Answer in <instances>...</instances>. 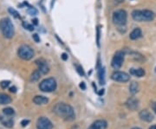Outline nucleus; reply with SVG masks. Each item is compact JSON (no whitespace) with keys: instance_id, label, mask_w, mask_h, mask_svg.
Instances as JSON below:
<instances>
[{"instance_id":"obj_1","label":"nucleus","mask_w":156,"mask_h":129,"mask_svg":"<svg viewBox=\"0 0 156 129\" xmlns=\"http://www.w3.org/2000/svg\"><path fill=\"white\" fill-rule=\"evenodd\" d=\"M54 112L57 116L67 121H73L76 118L73 108L65 103H57L54 107Z\"/></svg>"},{"instance_id":"obj_2","label":"nucleus","mask_w":156,"mask_h":129,"mask_svg":"<svg viewBox=\"0 0 156 129\" xmlns=\"http://www.w3.org/2000/svg\"><path fill=\"white\" fill-rule=\"evenodd\" d=\"M132 17L134 20L138 22H149L155 19V14L149 10H135L132 12Z\"/></svg>"},{"instance_id":"obj_3","label":"nucleus","mask_w":156,"mask_h":129,"mask_svg":"<svg viewBox=\"0 0 156 129\" xmlns=\"http://www.w3.org/2000/svg\"><path fill=\"white\" fill-rule=\"evenodd\" d=\"M0 30L6 38H11L14 36L15 30H14V25L10 18L5 17L3 18L0 21Z\"/></svg>"},{"instance_id":"obj_4","label":"nucleus","mask_w":156,"mask_h":129,"mask_svg":"<svg viewBox=\"0 0 156 129\" xmlns=\"http://www.w3.org/2000/svg\"><path fill=\"white\" fill-rule=\"evenodd\" d=\"M112 18H113V22H114V24L122 26L127 23L128 15H127V12L124 10H118L114 12Z\"/></svg>"},{"instance_id":"obj_5","label":"nucleus","mask_w":156,"mask_h":129,"mask_svg":"<svg viewBox=\"0 0 156 129\" xmlns=\"http://www.w3.org/2000/svg\"><path fill=\"white\" fill-rule=\"evenodd\" d=\"M39 88L43 92H52L56 88V81L54 78H47L40 83Z\"/></svg>"},{"instance_id":"obj_6","label":"nucleus","mask_w":156,"mask_h":129,"mask_svg":"<svg viewBox=\"0 0 156 129\" xmlns=\"http://www.w3.org/2000/svg\"><path fill=\"white\" fill-rule=\"evenodd\" d=\"M17 55L24 60H31L34 57V51L30 46L22 45L17 50Z\"/></svg>"},{"instance_id":"obj_7","label":"nucleus","mask_w":156,"mask_h":129,"mask_svg":"<svg viewBox=\"0 0 156 129\" xmlns=\"http://www.w3.org/2000/svg\"><path fill=\"white\" fill-rule=\"evenodd\" d=\"M124 57H125V53L123 51H117L113 59H112V63H111V65L115 69H118L120 68L122 64H123V62H124Z\"/></svg>"},{"instance_id":"obj_8","label":"nucleus","mask_w":156,"mask_h":129,"mask_svg":"<svg viewBox=\"0 0 156 129\" xmlns=\"http://www.w3.org/2000/svg\"><path fill=\"white\" fill-rule=\"evenodd\" d=\"M111 78H112L114 81H120V82H127V81H129L130 76H129V75H128V74H127V73H125V72L116 71V72H114V73L112 75Z\"/></svg>"},{"instance_id":"obj_9","label":"nucleus","mask_w":156,"mask_h":129,"mask_svg":"<svg viewBox=\"0 0 156 129\" xmlns=\"http://www.w3.org/2000/svg\"><path fill=\"white\" fill-rule=\"evenodd\" d=\"M37 129H52L53 125L51 121L46 117H41L37 120Z\"/></svg>"},{"instance_id":"obj_10","label":"nucleus","mask_w":156,"mask_h":129,"mask_svg":"<svg viewBox=\"0 0 156 129\" xmlns=\"http://www.w3.org/2000/svg\"><path fill=\"white\" fill-rule=\"evenodd\" d=\"M36 64L38 66V70L40 71L41 74L46 75L47 73H49L50 68H49V66H48L45 60H44V59H38V60L36 61Z\"/></svg>"},{"instance_id":"obj_11","label":"nucleus","mask_w":156,"mask_h":129,"mask_svg":"<svg viewBox=\"0 0 156 129\" xmlns=\"http://www.w3.org/2000/svg\"><path fill=\"white\" fill-rule=\"evenodd\" d=\"M126 105H127L128 109L135 111V110H136L139 108V101L136 98H135V97H130L128 100Z\"/></svg>"},{"instance_id":"obj_12","label":"nucleus","mask_w":156,"mask_h":129,"mask_svg":"<svg viewBox=\"0 0 156 129\" xmlns=\"http://www.w3.org/2000/svg\"><path fill=\"white\" fill-rule=\"evenodd\" d=\"M140 118L147 122H151L154 120V115L148 110H142L140 112Z\"/></svg>"},{"instance_id":"obj_13","label":"nucleus","mask_w":156,"mask_h":129,"mask_svg":"<svg viewBox=\"0 0 156 129\" xmlns=\"http://www.w3.org/2000/svg\"><path fill=\"white\" fill-rule=\"evenodd\" d=\"M107 127V123L106 121L99 120V121H96V122H94L89 129H106Z\"/></svg>"},{"instance_id":"obj_14","label":"nucleus","mask_w":156,"mask_h":129,"mask_svg":"<svg viewBox=\"0 0 156 129\" xmlns=\"http://www.w3.org/2000/svg\"><path fill=\"white\" fill-rule=\"evenodd\" d=\"M0 121L6 128H12L13 125H14V121H13V120L11 118H7V117L0 116Z\"/></svg>"},{"instance_id":"obj_15","label":"nucleus","mask_w":156,"mask_h":129,"mask_svg":"<svg viewBox=\"0 0 156 129\" xmlns=\"http://www.w3.org/2000/svg\"><path fill=\"white\" fill-rule=\"evenodd\" d=\"M141 35H142L141 30L140 28H135V29L133 30L132 32L130 33L129 37H130V39H132V40H136V39L140 38V37H141Z\"/></svg>"},{"instance_id":"obj_16","label":"nucleus","mask_w":156,"mask_h":129,"mask_svg":"<svg viewBox=\"0 0 156 129\" xmlns=\"http://www.w3.org/2000/svg\"><path fill=\"white\" fill-rule=\"evenodd\" d=\"M33 101H34V103L37 104V105H44V104L48 103L49 100H48V98H46V97H44V96L37 95V96H36V97L33 99Z\"/></svg>"},{"instance_id":"obj_17","label":"nucleus","mask_w":156,"mask_h":129,"mask_svg":"<svg viewBox=\"0 0 156 129\" xmlns=\"http://www.w3.org/2000/svg\"><path fill=\"white\" fill-rule=\"evenodd\" d=\"M129 71L131 75L137 77H142L145 75V70L143 68H131Z\"/></svg>"},{"instance_id":"obj_18","label":"nucleus","mask_w":156,"mask_h":129,"mask_svg":"<svg viewBox=\"0 0 156 129\" xmlns=\"http://www.w3.org/2000/svg\"><path fill=\"white\" fill-rule=\"evenodd\" d=\"M11 102V98L5 95V94H0V104L1 105H7Z\"/></svg>"},{"instance_id":"obj_19","label":"nucleus","mask_w":156,"mask_h":129,"mask_svg":"<svg viewBox=\"0 0 156 129\" xmlns=\"http://www.w3.org/2000/svg\"><path fill=\"white\" fill-rule=\"evenodd\" d=\"M129 54H130V56H131L135 61H138V62H143V61H145V58L143 57V56L141 55V54H139V53L131 52V53H129Z\"/></svg>"},{"instance_id":"obj_20","label":"nucleus","mask_w":156,"mask_h":129,"mask_svg":"<svg viewBox=\"0 0 156 129\" xmlns=\"http://www.w3.org/2000/svg\"><path fill=\"white\" fill-rule=\"evenodd\" d=\"M98 75H99V81H100V84L101 85H103L105 84V70H104L103 68H101L99 69V72H98Z\"/></svg>"},{"instance_id":"obj_21","label":"nucleus","mask_w":156,"mask_h":129,"mask_svg":"<svg viewBox=\"0 0 156 129\" xmlns=\"http://www.w3.org/2000/svg\"><path fill=\"white\" fill-rule=\"evenodd\" d=\"M129 90H130L131 94H133V95L136 94L139 91V86H138V84L135 81H133L130 84V86H129Z\"/></svg>"},{"instance_id":"obj_22","label":"nucleus","mask_w":156,"mask_h":129,"mask_svg":"<svg viewBox=\"0 0 156 129\" xmlns=\"http://www.w3.org/2000/svg\"><path fill=\"white\" fill-rule=\"evenodd\" d=\"M41 77V73L39 70H37L35 72H33V74L31 76V81H37L39 80V78Z\"/></svg>"},{"instance_id":"obj_23","label":"nucleus","mask_w":156,"mask_h":129,"mask_svg":"<svg viewBox=\"0 0 156 129\" xmlns=\"http://www.w3.org/2000/svg\"><path fill=\"white\" fill-rule=\"evenodd\" d=\"M3 113L4 115H7V116H12V115H14L15 111H14V109L11 108H5L3 110Z\"/></svg>"},{"instance_id":"obj_24","label":"nucleus","mask_w":156,"mask_h":129,"mask_svg":"<svg viewBox=\"0 0 156 129\" xmlns=\"http://www.w3.org/2000/svg\"><path fill=\"white\" fill-rule=\"evenodd\" d=\"M8 10H9V12L13 16V17H17V18H18V17H20V16H19V14L17 13V10H15L14 9H12V8H9L8 9Z\"/></svg>"},{"instance_id":"obj_25","label":"nucleus","mask_w":156,"mask_h":129,"mask_svg":"<svg viewBox=\"0 0 156 129\" xmlns=\"http://www.w3.org/2000/svg\"><path fill=\"white\" fill-rule=\"evenodd\" d=\"M76 71H77V73H78L80 75H82V76L84 75V71H83V68H82V66L76 65Z\"/></svg>"},{"instance_id":"obj_26","label":"nucleus","mask_w":156,"mask_h":129,"mask_svg":"<svg viewBox=\"0 0 156 129\" xmlns=\"http://www.w3.org/2000/svg\"><path fill=\"white\" fill-rule=\"evenodd\" d=\"M23 25H24V27L25 29H27V30H34V26L31 25V24H29L28 23H24Z\"/></svg>"},{"instance_id":"obj_27","label":"nucleus","mask_w":156,"mask_h":129,"mask_svg":"<svg viewBox=\"0 0 156 129\" xmlns=\"http://www.w3.org/2000/svg\"><path fill=\"white\" fill-rule=\"evenodd\" d=\"M10 85V81H2L1 83H0V86H1V88H8V86Z\"/></svg>"},{"instance_id":"obj_28","label":"nucleus","mask_w":156,"mask_h":129,"mask_svg":"<svg viewBox=\"0 0 156 129\" xmlns=\"http://www.w3.org/2000/svg\"><path fill=\"white\" fill-rule=\"evenodd\" d=\"M28 13H29L30 15H37V10L35 8L31 7V8L28 10Z\"/></svg>"},{"instance_id":"obj_29","label":"nucleus","mask_w":156,"mask_h":129,"mask_svg":"<svg viewBox=\"0 0 156 129\" xmlns=\"http://www.w3.org/2000/svg\"><path fill=\"white\" fill-rule=\"evenodd\" d=\"M32 37H33V39H34L37 43H39V42H40V38H39V37H38L37 34H34V35L32 36Z\"/></svg>"},{"instance_id":"obj_30","label":"nucleus","mask_w":156,"mask_h":129,"mask_svg":"<svg viewBox=\"0 0 156 129\" xmlns=\"http://www.w3.org/2000/svg\"><path fill=\"white\" fill-rule=\"evenodd\" d=\"M99 37H100V29L98 28V29H97V44H98V46H100V40H99Z\"/></svg>"},{"instance_id":"obj_31","label":"nucleus","mask_w":156,"mask_h":129,"mask_svg":"<svg viewBox=\"0 0 156 129\" xmlns=\"http://www.w3.org/2000/svg\"><path fill=\"white\" fill-rule=\"evenodd\" d=\"M29 122H30V121H29L28 120H24V121L21 122V125H22L23 127H25V126H27V125L29 124Z\"/></svg>"},{"instance_id":"obj_32","label":"nucleus","mask_w":156,"mask_h":129,"mask_svg":"<svg viewBox=\"0 0 156 129\" xmlns=\"http://www.w3.org/2000/svg\"><path fill=\"white\" fill-rule=\"evenodd\" d=\"M62 59L63 61H66V60L68 59V56H67V54L63 53V54L62 55Z\"/></svg>"},{"instance_id":"obj_33","label":"nucleus","mask_w":156,"mask_h":129,"mask_svg":"<svg viewBox=\"0 0 156 129\" xmlns=\"http://www.w3.org/2000/svg\"><path fill=\"white\" fill-rule=\"evenodd\" d=\"M80 88H81L83 90H85V89H86V85H85V83H84V82H82V83L80 84Z\"/></svg>"},{"instance_id":"obj_34","label":"nucleus","mask_w":156,"mask_h":129,"mask_svg":"<svg viewBox=\"0 0 156 129\" xmlns=\"http://www.w3.org/2000/svg\"><path fill=\"white\" fill-rule=\"evenodd\" d=\"M10 92H13V93H15V92H16V88H15V87H12V88H10Z\"/></svg>"},{"instance_id":"obj_35","label":"nucleus","mask_w":156,"mask_h":129,"mask_svg":"<svg viewBox=\"0 0 156 129\" xmlns=\"http://www.w3.org/2000/svg\"><path fill=\"white\" fill-rule=\"evenodd\" d=\"M104 94V89H102L100 92H99V95H103Z\"/></svg>"},{"instance_id":"obj_36","label":"nucleus","mask_w":156,"mask_h":129,"mask_svg":"<svg viewBox=\"0 0 156 129\" xmlns=\"http://www.w3.org/2000/svg\"><path fill=\"white\" fill-rule=\"evenodd\" d=\"M153 108H154V111H155V113L156 114V102L154 104V106H153Z\"/></svg>"},{"instance_id":"obj_37","label":"nucleus","mask_w":156,"mask_h":129,"mask_svg":"<svg viewBox=\"0 0 156 129\" xmlns=\"http://www.w3.org/2000/svg\"><path fill=\"white\" fill-rule=\"evenodd\" d=\"M33 21V23H35V24H37V19H34V20H32Z\"/></svg>"},{"instance_id":"obj_38","label":"nucleus","mask_w":156,"mask_h":129,"mask_svg":"<svg viewBox=\"0 0 156 129\" xmlns=\"http://www.w3.org/2000/svg\"><path fill=\"white\" fill-rule=\"evenodd\" d=\"M149 129H156V125H154V126H152L151 128Z\"/></svg>"},{"instance_id":"obj_39","label":"nucleus","mask_w":156,"mask_h":129,"mask_svg":"<svg viewBox=\"0 0 156 129\" xmlns=\"http://www.w3.org/2000/svg\"><path fill=\"white\" fill-rule=\"evenodd\" d=\"M132 129H141V128H134Z\"/></svg>"},{"instance_id":"obj_40","label":"nucleus","mask_w":156,"mask_h":129,"mask_svg":"<svg viewBox=\"0 0 156 129\" xmlns=\"http://www.w3.org/2000/svg\"><path fill=\"white\" fill-rule=\"evenodd\" d=\"M55 2V0H52V3H51V5H53V3Z\"/></svg>"},{"instance_id":"obj_41","label":"nucleus","mask_w":156,"mask_h":129,"mask_svg":"<svg viewBox=\"0 0 156 129\" xmlns=\"http://www.w3.org/2000/svg\"><path fill=\"white\" fill-rule=\"evenodd\" d=\"M155 71H156V70H155Z\"/></svg>"}]
</instances>
